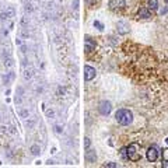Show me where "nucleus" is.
I'll return each instance as SVG.
<instances>
[{
	"label": "nucleus",
	"mask_w": 168,
	"mask_h": 168,
	"mask_svg": "<svg viewBox=\"0 0 168 168\" xmlns=\"http://www.w3.org/2000/svg\"><path fill=\"white\" fill-rule=\"evenodd\" d=\"M115 121L122 126H129L133 122V113H132V111L125 109V108L118 109L115 112Z\"/></svg>",
	"instance_id": "nucleus-1"
},
{
	"label": "nucleus",
	"mask_w": 168,
	"mask_h": 168,
	"mask_svg": "<svg viewBox=\"0 0 168 168\" xmlns=\"http://www.w3.org/2000/svg\"><path fill=\"white\" fill-rule=\"evenodd\" d=\"M139 146L136 144V143H133V144H129L128 147H126V153H128V160L130 161H140V154H139Z\"/></svg>",
	"instance_id": "nucleus-2"
},
{
	"label": "nucleus",
	"mask_w": 168,
	"mask_h": 168,
	"mask_svg": "<svg viewBox=\"0 0 168 168\" xmlns=\"http://www.w3.org/2000/svg\"><path fill=\"white\" fill-rule=\"evenodd\" d=\"M158 156H160V151H158V147L156 144H153V146H150L147 149L146 157L149 160V163H156L158 160Z\"/></svg>",
	"instance_id": "nucleus-3"
},
{
	"label": "nucleus",
	"mask_w": 168,
	"mask_h": 168,
	"mask_svg": "<svg viewBox=\"0 0 168 168\" xmlns=\"http://www.w3.org/2000/svg\"><path fill=\"white\" fill-rule=\"evenodd\" d=\"M111 111H112V104H111L109 101H101V102L98 104V112L101 113V115L106 116V115L111 113Z\"/></svg>",
	"instance_id": "nucleus-4"
},
{
	"label": "nucleus",
	"mask_w": 168,
	"mask_h": 168,
	"mask_svg": "<svg viewBox=\"0 0 168 168\" xmlns=\"http://www.w3.org/2000/svg\"><path fill=\"white\" fill-rule=\"evenodd\" d=\"M95 46H97V44H95V41L92 39L91 37L87 35V37L84 38V52H86L87 55L95 51Z\"/></svg>",
	"instance_id": "nucleus-5"
},
{
	"label": "nucleus",
	"mask_w": 168,
	"mask_h": 168,
	"mask_svg": "<svg viewBox=\"0 0 168 168\" xmlns=\"http://www.w3.org/2000/svg\"><path fill=\"white\" fill-rule=\"evenodd\" d=\"M95 76H97V70H95L92 66H88V65L84 66V80L91 81L95 79Z\"/></svg>",
	"instance_id": "nucleus-6"
},
{
	"label": "nucleus",
	"mask_w": 168,
	"mask_h": 168,
	"mask_svg": "<svg viewBox=\"0 0 168 168\" xmlns=\"http://www.w3.org/2000/svg\"><path fill=\"white\" fill-rule=\"evenodd\" d=\"M109 8L112 11H119V10H123L126 7V2L125 0H109Z\"/></svg>",
	"instance_id": "nucleus-7"
},
{
	"label": "nucleus",
	"mask_w": 168,
	"mask_h": 168,
	"mask_svg": "<svg viewBox=\"0 0 168 168\" xmlns=\"http://www.w3.org/2000/svg\"><path fill=\"white\" fill-rule=\"evenodd\" d=\"M129 31H130V27H129V24L126 21L116 22V32L119 35H126V34H129Z\"/></svg>",
	"instance_id": "nucleus-8"
},
{
	"label": "nucleus",
	"mask_w": 168,
	"mask_h": 168,
	"mask_svg": "<svg viewBox=\"0 0 168 168\" xmlns=\"http://www.w3.org/2000/svg\"><path fill=\"white\" fill-rule=\"evenodd\" d=\"M137 17L142 20H150L153 17V13H151V10L149 7H142L137 11Z\"/></svg>",
	"instance_id": "nucleus-9"
},
{
	"label": "nucleus",
	"mask_w": 168,
	"mask_h": 168,
	"mask_svg": "<svg viewBox=\"0 0 168 168\" xmlns=\"http://www.w3.org/2000/svg\"><path fill=\"white\" fill-rule=\"evenodd\" d=\"M84 160L87 161V163H90V164L95 163V161H97V153H95V150L87 149V151L84 154Z\"/></svg>",
	"instance_id": "nucleus-10"
},
{
	"label": "nucleus",
	"mask_w": 168,
	"mask_h": 168,
	"mask_svg": "<svg viewBox=\"0 0 168 168\" xmlns=\"http://www.w3.org/2000/svg\"><path fill=\"white\" fill-rule=\"evenodd\" d=\"M14 14H15L14 7H7L4 11L0 13V18L2 20H8V18H11V17H14Z\"/></svg>",
	"instance_id": "nucleus-11"
},
{
	"label": "nucleus",
	"mask_w": 168,
	"mask_h": 168,
	"mask_svg": "<svg viewBox=\"0 0 168 168\" xmlns=\"http://www.w3.org/2000/svg\"><path fill=\"white\" fill-rule=\"evenodd\" d=\"M147 7L150 10H157L158 8V0H147Z\"/></svg>",
	"instance_id": "nucleus-12"
},
{
	"label": "nucleus",
	"mask_w": 168,
	"mask_h": 168,
	"mask_svg": "<svg viewBox=\"0 0 168 168\" xmlns=\"http://www.w3.org/2000/svg\"><path fill=\"white\" fill-rule=\"evenodd\" d=\"M13 79H14V73H13V72H10V73H7L6 76L3 77V83L4 84H8L11 80H13Z\"/></svg>",
	"instance_id": "nucleus-13"
},
{
	"label": "nucleus",
	"mask_w": 168,
	"mask_h": 168,
	"mask_svg": "<svg viewBox=\"0 0 168 168\" xmlns=\"http://www.w3.org/2000/svg\"><path fill=\"white\" fill-rule=\"evenodd\" d=\"M31 154H32V156H39L41 154V147L38 146V144L31 146Z\"/></svg>",
	"instance_id": "nucleus-14"
},
{
	"label": "nucleus",
	"mask_w": 168,
	"mask_h": 168,
	"mask_svg": "<svg viewBox=\"0 0 168 168\" xmlns=\"http://www.w3.org/2000/svg\"><path fill=\"white\" fill-rule=\"evenodd\" d=\"M20 35H21L24 39H28V38H29V32H28V29H27V27H22V28L20 29Z\"/></svg>",
	"instance_id": "nucleus-15"
},
{
	"label": "nucleus",
	"mask_w": 168,
	"mask_h": 168,
	"mask_svg": "<svg viewBox=\"0 0 168 168\" xmlns=\"http://www.w3.org/2000/svg\"><path fill=\"white\" fill-rule=\"evenodd\" d=\"M24 79H25V80H31V79H32V70L31 69L24 70Z\"/></svg>",
	"instance_id": "nucleus-16"
},
{
	"label": "nucleus",
	"mask_w": 168,
	"mask_h": 168,
	"mask_svg": "<svg viewBox=\"0 0 168 168\" xmlns=\"http://www.w3.org/2000/svg\"><path fill=\"white\" fill-rule=\"evenodd\" d=\"M13 65H14V62H13V58H11V56H8L7 59L4 58V66H6V67H11Z\"/></svg>",
	"instance_id": "nucleus-17"
},
{
	"label": "nucleus",
	"mask_w": 168,
	"mask_h": 168,
	"mask_svg": "<svg viewBox=\"0 0 168 168\" xmlns=\"http://www.w3.org/2000/svg\"><path fill=\"white\" fill-rule=\"evenodd\" d=\"M18 113H20V116H21V118H24V119L29 116V111H28V109H21Z\"/></svg>",
	"instance_id": "nucleus-18"
},
{
	"label": "nucleus",
	"mask_w": 168,
	"mask_h": 168,
	"mask_svg": "<svg viewBox=\"0 0 168 168\" xmlns=\"http://www.w3.org/2000/svg\"><path fill=\"white\" fill-rule=\"evenodd\" d=\"M28 24H29V18L27 17V15H24L21 18V25L22 27H28Z\"/></svg>",
	"instance_id": "nucleus-19"
},
{
	"label": "nucleus",
	"mask_w": 168,
	"mask_h": 168,
	"mask_svg": "<svg viewBox=\"0 0 168 168\" xmlns=\"http://www.w3.org/2000/svg\"><path fill=\"white\" fill-rule=\"evenodd\" d=\"M90 146H91V140L88 139V137H84V149L86 150L90 149Z\"/></svg>",
	"instance_id": "nucleus-20"
},
{
	"label": "nucleus",
	"mask_w": 168,
	"mask_h": 168,
	"mask_svg": "<svg viewBox=\"0 0 168 168\" xmlns=\"http://www.w3.org/2000/svg\"><path fill=\"white\" fill-rule=\"evenodd\" d=\"M121 157L123 158V160H128V153H126V147H123V149H121Z\"/></svg>",
	"instance_id": "nucleus-21"
},
{
	"label": "nucleus",
	"mask_w": 168,
	"mask_h": 168,
	"mask_svg": "<svg viewBox=\"0 0 168 168\" xmlns=\"http://www.w3.org/2000/svg\"><path fill=\"white\" fill-rule=\"evenodd\" d=\"M94 27L97 29H99V31H102L104 29V24L102 22H99V21H94Z\"/></svg>",
	"instance_id": "nucleus-22"
},
{
	"label": "nucleus",
	"mask_w": 168,
	"mask_h": 168,
	"mask_svg": "<svg viewBox=\"0 0 168 168\" xmlns=\"http://www.w3.org/2000/svg\"><path fill=\"white\" fill-rule=\"evenodd\" d=\"M104 167H108V168H116L118 164L116 163H112V161H108V163H105L104 164Z\"/></svg>",
	"instance_id": "nucleus-23"
},
{
	"label": "nucleus",
	"mask_w": 168,
	"mask_h": 168,
	"mask_svg": "<svg viewBox=\"0 0 168 168\" xmlns=\"http://www.w3.org/2000/svg\"><path fill=\"white\" fill-rule=\"evenodd\" d=\"M161 156H163V160H164V161H168V149H164V150H163Z\"/></svg>",
	"instance_id": "nucleus-24"
},
{
	"label": "nucleus",
	"mask_w": 168,
	"mask_h": 168,
	"mask_svg": "<svg viewBox=\"0 0 168 168\" xmlns=\"http://www.w3.org/2000/svg\"><path fill=\"white\" fill-rule=\"evenodd\" d=\"M95 3H97V0H86V4H87L88 7H92V6H95Z\"/></svg>",
	"instance_id": "nucleus-25"
},
{
	"label": "nucleus",
	"mask_w": 168,
	"mask_h": 168,
	"mask_svg": "<svg viewBox=\"0 0 168 168\" xmlns=\"http://www.w3.org/2000/svg\"><path fill=\"white\" fill-rule=\"evenodd\" d=\"M34 125H35V121H27L25 122V126H27V128H32V126H34Z\"/></svg>",
	"instance_id": "nucleus-26"
},
{
	"label": "nucleus",
	"mask_w": 168,
	"mask_h": 168,
	"mask_svg": "<svg viewBox=\"0 0 168 168\" xmlns=\"http://www.w3.org/2000/svg\"><path fill=\"white\" fill-rule=\"evenodd\" d=\"M46 115H48V118H53V116H55V111L48 109V111H46Z\"/></svg>",
	"instance_id": "nucleus-27"
},
{
	"label": "nucleus",
	"mask_w": 168,
	"mask_h": 168,
	"mask_svg": "<svg viewBox=\"0 0 168 168\" xmlns=\"http://www.w3.org/2000/svg\"><path fill=\"white\" fill-rule=\"evenodd\" d=\"M167 13H168V6H165V7H163V8L160 10V14H161V15L167 14Z\"/></svg>",
	"instance_id": "nucleus-28"
},
{
	"label": "nucleus",
	"mask_w": 168,
	"mask_h": 168,
	"mask_svg": "<svg viewBox=\"0 0 168 168\" xmlns=\"http://www.w3.org/2000/svg\"><path fill=\"white\" fill-rule=\"evenodd\" d=\"M55 132H56V133H62L63 128H62V126H59V125H56V126H55Z\"/></svg>",
	"instance_id": "nucleus-29"
},
{
	"label": "nucleus",
	"mask_w": 168,
	"mask_h": 168,
	"mask_svg": "<svg viewBox=\"0 0 168 168\" xmlns=\"http://www.w3.org/2000/svg\"><path fill=\"white\" fill-rule=\"evenodd\" d=\"M65 91H66V88H65V87H59V88H58V92H59V94H62V95H63V94H65Z\"/></svg>",
	"instance_id": "nucleus-30"
},
{
	"label": "nucleus",
	"mask_w": 168,
	"mask_h": 168,
	"mask_svg": "<svg viewBox=\"0 0 168 168\" xmlns=\"http://www.w3.org/2000/svg\"><path fill=\"white\" fill-rule=\"evenodd\" d=\"M15 44L18 45V46H21V45H22V41H21V38H17V39H15Z\"/></svg>",
	"instance_id": "nucleus-31"
},
{
	"label": "nucleus",
	"mask_w": 168,
	"mask_h": 168,
	"mask_svg": "<svg viewBox=\"0 0 168 168\" xmlns=\"http://www.w3.org/2000/svg\"><path fill=\"white\" fill-rule=\"evenodd\" d=\"M25 10L27 11H32V6H31V4H25Z\"/></svg>",
	"instance_id": "nucleus-32"
},
{
	"label": "nucleus",
	"mask_w": 168,
	"mask_h": 168,
	"mask_svg": "<svg viewBox=\"0 0 168 168\" xmlns=\"http://www.w3.org/2000/svg\"><path fill=\"white\" fill-rule=\"evenodd\" d=\"M46 164H48V165H53V164H55V161H53V160H48V161H46Z\"/></svg>",
	"instance_id": "nucleus-33"
},
{
	"label": "nucleus",
	"mask_w": 168,
	"mask_h": 168,
	"mask_svg": "<svg viewBox=\"0 0 168 168\" xmlns=\"http://www.w3.org/2000/svg\"><path fill=\"white\" fill-rule=\"evenodd\" d=\"M165 3H167V4H168V0H165Z\"/></svg>",
	"instance_id": "nucleus-34"
}]
</instances>
